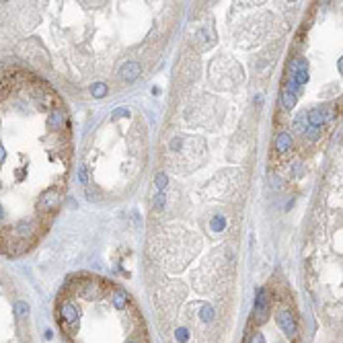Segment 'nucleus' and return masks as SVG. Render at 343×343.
<instances>
[{"mask_svg":"<svg viewBox=\"0 0 343 343\" xmlns=\"http://www.w3.org/2000/svg\"><path fill=\"white\" fill-rule=\"evenodd\" d=\"M39 2H0V51L10 49L29 31Z\"/></svg>","mask_w":343,"mask_h":343,"instance_id":"20e7f679","label":"nucleus"},{"mask_svg":"<svg viewBox=\"0 0 343 343\" xmlns=\"http://www.w3.org/2000/svg\"><path fill=\"white\" fill-rule=\"evenodd\" d=\"M74 160L72 115L60 91L25 66L0 72V255L19 259L49 232Z\"/></svg>","mask_w":343,"mask_h":343,"instance_id":"f257e3e1","label":"nucleus"},{"mask_svg":"<svg viewBox=\"0 0 343 343\" xmlns=\"http://www.w3.org/2000/svg\"><path fill=\"white\" fill-rule=\"evenodd\" d=\"M0 343H37L29 304L0 267Z\"/></svg>","mask_w":343,"mask_h":343,"instance_id":"7ed1b4c3","label":"nucleus"},{"mask_svg":"<svg viewBox=\"0 0 343 343\" xmlns=\"http://www.w3.org/2000/svg\"><path fill=\"white\" fill-rule=\"evenodd\" d=\"M53 317L64 343H150L136 298L121 284L97 273L66 280Z\"/></svg>","mask_w":343,"mask_h":343,"instance_id":"f03ea898","label":"nucleus"}]
</instances>
